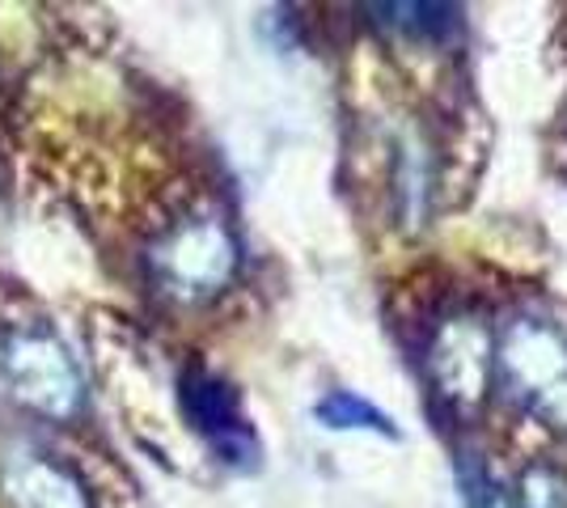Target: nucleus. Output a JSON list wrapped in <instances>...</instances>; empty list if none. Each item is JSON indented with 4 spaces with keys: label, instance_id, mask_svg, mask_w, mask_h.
<instances>
[{
    "label": "nucleus",
    "instance_id": "nucleus-5",
    "mask_svg": "<svg viewBox=\"0 0 567 508\" xmlns=\"http://www.w3.org/2000/svg\"><path fill=\"white\" fill-rule=\"evenodd\" d=\"M183 412L199 433L213 440V449L234 466L255 462V433L246 428V419L237 412V394L208 369H187L183 373Z\"/></svg>",
    "mask_w": 567,
    "mask_h": 508
},
{
    "label": "nucleus",
    "instance_id": "nucleus-1",
    "mask_svg": "<svg viewBox=\"0 0 567 508\" xmlns=\"http://www.w3.org/2000/svg\"><path fill=\"white\" fill-rule=\"evenodd\" d=\"M496 373L520 412L567 433V331L543 318L508 322L499 339Z\"/></svg>",
    "mask_w": 567,
    "mask_h": 508
},
{
    "label": "nucleus",
    "instance_id": "nucleus-7",
    "mask_svg": "<svg viewBox=\"0 0 567 508\" xmlns=\"http://www.w3.org/2000/svg\"><path fill=\"white\" fill-rule=\"evenodd\" d=\"M313 419L327 424L334 433H348V428H364V433H381V436H399L394 419L385 412H378L369 398H360L352 390H331L318 407H313Z\"/></svg>",
    "mask_w": 567,
    "mask_h": 508
},
{
    "label": "nucleus",
    "instance_id": "nucleus-4",
    "mask_svg": "<svg viewBox=\"0 0 567 508\" xmlns=\"http://www.w3.org/2000/svg\"><path fill=\"white\" fill-rule=\"evenodd\" d=\"M427 377L436 394L450 403V407H474L483 403V390L492 382V335L483 322L474 318H450L432 343H427Z\"/></svg>",
    "mask_w": 567,
    "mask_h": 508
},
{
    "label": "nucleus",
    "instance_id": "nucleus-6",
    "mask_svg": "<svg viewBox=\"0 0 567 508\" xmlns=\"http://www.w3.org/2000/svg\"><path fill=\"white\" fill-rule=\"evenodd\" d=\"M0 484L18 508H94L76 475L43 454H18L4 466Z\"/></svg>",
    "mask_w": 567,
    "mask_h": 508
},
{
    "label": "nucleus",
    "instance_id": "nucleus-10",
    "mask_svg": "<svg viewBox=\"0 0 567 508\" xmlns=\"http://www.w3.org/2000/svg\"><path fill=\"white\" fill-rule=\"evenodd\" d=\"M457 484H462L466 508H513L508 491H504L496 475L487 470V462H478L474 454H462V458H457Z\"/></svg>",
    "mask_w": 567,
    "mask_h": 508
},
{
    "label": "nucleus",
    "instance_id": "nucleus-2",
    "mask_svg": "<svg viewBox=\"0 0 567 508\" xmlns=\"http://www.w3.org/2000/svg\"><path fill=\"white\" fill-rule=\"evenodd\" d=\"M0 382L25 412L69 419L85 403V382L72 352L51 331H13L0 348Z\"/></svg>",
    "mask_w": 567,
    "mask_h": 508
},
{
    "label": "nucleus",
    "instance_id": "nucleus-8",
    "mask_svg": "<svg viewBox=\"0 0 567 508\" xmlns=\"http://www.w3.org/2000/svg\"><path fill=\"white\" fill-rule=\"evenodd\" d=\"M373 13H381L385 22L420 39V43H441L450 39L453 25H457V9L453 4H373Z\"/></svg>",
    "mask_w": 567,
    "mask_h": 508
},
{
    "label": "nucleus",
    "instance_id": "nucleus-3",
    "mask_svg": "<svg viewBox=\"0 0 567 508\" xmlns=\"http://www.w3.org/2000/svg\"><path fill=\"white\" fill-rule=\"evenodd\" d=\"M148 267L157 284L174 297H208L229 284L237 267V242L216 217H190L153 246Z\"/></svg>",
    "mask_w": 567,
    "mask_h": 508
},
{
    "label": "nucleus",
    "instance_id": "nucleus-9",
    "mask_svg": "<svg viewBox=\"0 0 567 508\" xmlns=\"http://www.w3.org/2000/svg\"><path fill=\"white\" fill-rule=\"evenodd\" d=\"M517 508H567V475L550 462H529L517 479Z\"/></svg>",
    "mask_w": 567,
    "mask_h": 508
}]
</instances>
